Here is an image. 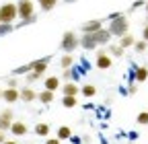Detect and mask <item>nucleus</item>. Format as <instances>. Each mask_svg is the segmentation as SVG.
<instances>
[{
	"mask_svg": "<svg viewBox=\"0 0 148 144\" xmlns=\"http://www.w3.org/2000/svg\"><path fill=\"white\" fill-rule=\"evenodd\" d=\"M130 21H127V16L121 12L117 19H113V21H109V25H107V31L111 33V37H123V35H127L130 31Z\"/></svg>",
	"mask_w": 148,
	"mask_h": 144,
	"instance_id": "f257e3e1",
	"label": "nucleus"
},
{
	"mask_svg": "<svg viewBox=\"0 0 148 144\" xmlns=\"http://www.w3.org/2000/svg\"><path fill=\"white\" fill-rule=\"evenodd\" d=\"M14 19H18V12H16V2H4L0 6V23H6L12 25Z\"/></svg>",
	"mask_w": 148,
	"mask_h": 144,
	"instance_id": "f03ea898",
	"label": "nucleus"
},
{
	"mask_svg": "<svg viewBox=\"0 0 148 144\" xmlns=\"http://www.w3.org/2000/svg\"><path fill=\"white\" fill-rule=\"evenodd\" d=\"M60 47H62L64 53H72L74 49L78 47V37H76V33H74V31H66V33L62 35Z\"/></svg>",
	"mask_w": 148,
	"mask_h": 144,
	"instance_id": "7ed1b4c3",
	"label": "nucleus"
},
{
	"mask_svg": "<svg viewBox=\"0 0 148 144\" xmlns=\"http://www.w3.org/2000/svg\"><path fill=\"white\" fill-rule=\"evenodd\" d=\"M16 12H18V16H21L23 21L29 19V16H35V4L31 0H18L16 2Z\"/></svg>",
	"mask_w": 148,
	"mask_h": 144,
	"instance_id": "20e7f679",
	"label": "nucleus"
},
{
	"mask_svg": "<svg viewBox=\"0 0 148 144\" xmlns=\"http://www.w3.org/2000/svg\"><path fill=\"white\" fill-rule=\"evenodd\" d=\"M111 64H113V60H111V56L107 53V47H99L97 58H95V66L99 70H107V68H111Z\"/></svg>",
	"mask_w": 148,
	"mask_h": 144,
	"instance_id": "39448f33",
	"label": "nucleus"
},
{
	"mask_svg": "<svg viewBox=\"0 0 148 144\" xmlns=\"http://www.w3.org/2000/svg\"><path fill=\"white\" fill-rule=\"evenodd\" d=\"M12 121H14V113H12L10 109L0 111V132H6V130H10Z\"/></svg>",
	"mask_w": 148,
	"mask_h": 144,
	"instance_id": "423d86ee",
	"label": "nucleus"
},
{
	"mask_svg": "<svg viewBox=\"0 0 148 144\" xmlns=\"http://www.w3.org/2000/svg\"><path fill=\"white\" fill-rule=\"evenodd\" d=\"M99 29H103V21H101V19H92V21H86V23L80 27V31H82V33H88V35L97 33Z\"/></svg>",
	"mask_w": 148,
	"mask_h": 144,
	"instance_id": "0eeeda50",
	"label": "nucleus"
},
{
	"mask_svg": "<svg viewBox=\"0 0 148 144\" xmlns=\"http://www.w3.org/2000/svg\"><path fill=\"white\" fill-rule=\"evenodd\" d=\"M78 47H82V49H95V47H99V45L95 43V37H92V35L82 33L80 37H78Z\"/></svg>",
	"mask_w": 148,
	"mask_h": 144,
	"instance_id": "6e6552de",
	"label": "nucleus"
},
{
	"mask_svg": "<svg viewBox=\"0 0 148 144\" xmlns=\"http://www.w3.org/2000/svg\"><path fill=\"white\" fill-rule=\"evenodd\" d=\"M92 37H95V43H97V45H109V41H111V33L103 27V29H99L97 33H92Z\"/></svg>",
	"mask_w": 148,
	"mask_h": 144,
	"instance_id": "1a4fd4ad",
	"label": "nucleus"
},
{
	"mask_svg": "<svg viewBox=\"0 0 148 144\" xmlns=\"http://www.w3.org/2000/svg\"><path fill=\"white\" fill-rule=\"evenodd\" d=\"M60 91H62V95H64V97H78L80 88L76 86V82H66V84H62V86H60Z\"/></svg>",
	"mask_w": 148,
	"mask_h": 144,
	"instance_id": "9d476101",
	"label": "nucleus"
},
{
	"mask_svg": "<svg viewBox=\"0 0 148 144\" xmlns=\"http://www.w3.org/2000/svg\"><path fill=\"white\" fill-rule=\"evenodd\" d=\"M148 80V68L146 66H134V82H146Z\"/></svg>",
	"mask_w": 148,
	"mask_h": 144,
	"instance_id": "9b49d317",
	"label": "nucleus"
},
{
	"mask_svg": "<svg viewBox=\"0 0 148 144\" xmlns=\"http://www.w3.org/2000/svg\"><path fill=\"white\" fill-rule=\"evenodd\" d=\"M49 60H51V58L47 56V58H41V60H35V62H31V66H33V72H37V74L41 76L43 72L47 70V64H49Z\"/></svg>",
	"mask_w": 148,
	"mask_h": 144,
	"instance_id": "f8f14e48",
	"label": "nucleus"
},
{
	"mask_svg": "<svg viewBox=\"0 0 148 144\" xmlns=\"http://www.w3.org/2000/svg\"><path fill=\"white\" fill-rule=\"evenodd\" d=\"M2 99L6 103H14V101L21 99V93H18L16 88H4V91H2Z\"/></svg>",
	"mask_w": 148,
	"mask_h": 144,
	"instance_id": "ddd939ff",
	"label": "nucleus"
},
{
	"mask_svg": "<svg viewBox=\"0 0 148 144\" xmlns=\"http://www.w3.org/2000/svg\"><path fill=\"white\" fill-rule=\"evenodd\" d=\"M10 132H12L14 136H25V134H27V123H25V121H12Z\"/></svg>",
	"mask_w": 148,
	"mask_h": 144,
	"instance_id": "4468645a",
	"label": "nucleus"
},
{
	"mask_svg": "<svg viewBox=\"0 0 148 144\" xmlns=\"http://www.w3.org/2000/svg\"><path fill=\"white\" fill-rule=\"evenodd\" d=\"M43 82H45V91H51V93H56V91H58V88L62 86L58 76H49V78H45Z\"/></svg>",
	"mask_w": 148,
	"mask_h": 144,
	"instance_id": "2eb2a0df",
	"label": "nucleus"
},
{
	"mask_svg": "<svg viewBox=\"0 0 148 144\" xmlns=\"http://www.w3.org/2000/svg\"><path fill=\"white\" fill-rule=\"evenodd\" d=\"M134 43H136L134 35H132V33H127V35H123V37L119 39V43H117V45H119L121 49H125V47H134Z\"/></svg>",
	"mask_w": 148,
	"mask_h": 144,
	"instance_id": "dca6fc26",
	"label": "nucleus"
},
{
	"mask_svg": "<svg viewBox=\"0 0 148 144\" xmlns=\"http://www.w3.org/2000/svg\"><path fill=\"white\" fill-rule=\"evenodd\" d=\"M56 138H58L60 142L62 140H70L72 138V130L68 128V125H60V128H58V136H56Z\"/></svg>",
	"mask_w": 148,
	"mask_h": 144,
	"instance_id": "f3484780",
	"label": "nucleus"
},
{
	"mask_svg": "<svg viewBox=\"0 0 148 144\" xmlns=\"http://www.w3.org/2000/svg\"><path fill=\"white\" fill-rule=\"evenodd\" d=\"M21 99H23L25 103H31V101L37 99V93L33 91V88H23V91H21Z\"/></svg>",
	"mask_w": 148,
	"mask_h": 144,
	"instance_id": "a211bd4d",
	"label": "nucleus"
},
{
	"mask_svg": "<svg viewBox=\"0 0 148 144\" xmlns=\"http://www.w3.org/2000/svg\"><path fill=\"white\" fill-rule=\"evenodd\" d=\"M60 66L64 70H70V66H74V56H72V53H64L62 60H60Z\"/></svg>",
	"mask_w": 148,
	"mask_h": 144,
	"instance_id": "6ab92c4d",
	"label": "nucleus"
},
{
	"mask_svg": "<svg viewBox=\"0 0 148 144\" xmlns=\"http://www.w3.org/2000/svg\"><path fill=\"white\" fill-rule=\"evenodd\" d=\"M37 99H39L43 105H49V103L53 101V93H51V91H45V88H43V91L37 95Z\"/></svg>",
	"mask_w": 148,
	"mask_h": 144,
	"instance_id": "aec40b11",
	"label": "nucleus"
},
{
	"mask_svg": "<svg viewBox=\"0 0 148 144\" xmlns=\"http://www.w3.org/2000/svg\"><path fill=\"white\" fill-rule=\"evenodd\" d=\"M37 2H39V8L41 10H53L56 8V4H58V0H37Z\"/></svg>",
	"mask_w": 148,
	"mask_h": 144,
	"instance_id": "412c9836",
	"label": "nucleus"
},
{
	"mask_svg": "<svg viewBox=\"0 0 148 144\" xmlns=\"http://www.w3.org/2000/svg\"><path fill=\"white\" fill-rule=\"evenodd\" d=\"M107 53H109L111 58H121V56H123V49H121L119 45H111V43H109V45H107Z\"/></svg>",
	"mask_w": 148,
	"mask_h": 144,
	"instance_id": "4be33fe9",
	"label": "nucleus"
},
{
	"mask_svg": "<svg viewBox=\"0 0 148 144\" xmlns=\"http://www.w3.org/2000/svg\"><path fill=\"white\" fill-rule=\"evenodd\" d=\"M80 95H82V97H95V95H97V88L92 86V84H84V86L80 88Z\"/></svg>",
	"mask_w": 148,
	"mask_h": 144,
	"instance_id": "5701e85b",
	"label": "nucleus"
},
{
	"mask_svg": "<svg viewBox=\"0 0 148 144\" xmlns=\"http://www.w3.org/2000/svg\"><path fill=\"white\" fill-rule=\"evenodd\" d=\"M35 134L37 136H47L49 134V125L47 123H37L35 125Z\"/></svg>",
	"mask_w": 148,
	"mask_h": 144,
	"instance_id": "b1692460",
	"label": "nucleus"
},
{
	"mask_svg": "<svg viewBox=\"0 0 148 144\" xmlns=\"http://www.w3.org/2000/svg\"><path fill=\"white\" fill-rule=\"evenodd\" d=\"M62 105L68 107V109H72V107L78 105V99H76V97H64V99H62Z\"/></svg>",
	"mask_w": 148,
	"mask_h": 144,
	"instance_id": "393cba45",
	"label": "nucleus"
},
{
	"mask_svg": "<svg viewBox=\"0 0 148 144\" xmlns=\"http://www.w3.org/2000/svg\"><path fill=\"white\" fill-rule=\"evenodd\" d=\"M134 49H136L138 53H144V51L148 49V43H146L144 39H140V41H136V43H134Z\"/></svg>",
	"mask_w": 148,
	"mask_h": 144,
	"instance_id": "a878e982",
	"label": "nucleus"
},
{
	"mask_svg": "<svg viewBox=\"0 0 148 144\" xmlns=\"http://www.w3.org/2000/svg\"><path fill=\"white\" fill-rule=\"evenodd\" d=\"M136 121H138L140 125H148V111H140L138 117H136Z\"/></svg>",
	"mask_w": 148,
	"mask_h": 144,
	"instance_id": "bb28decb",
	"label": "nucleus"
},
{
	"mask_svg": "<svg viewBox=\"0 0 148 144\" xmlns=\"http://www.w3.org/2000/svg\"><path fill=\"white\" fill-rule=\"evenodd\" d=\"M12 31V25H6V23H0V35H6Z\"/></svg>",
	"mask_w": 148,
	"mask_h": 144,
	"instance_id": "cd10ccee",
	"label": "nucleus"
},
{
	"mask_svg": "<svg viewBox=\"0 0 148 144\" xmlns=\"http://www.w3.org/2000/svg\"><path fill=\"white\" fill-rule=\"evenodd\" d=\"M23 72H33V66L31 64H25L21 68H16V74H23Z\"/></svg>",
	"mask_w": 148,
	"mask_h": 144,
	"instance_id": "c85d7f7f",
	"label": "nucleus"
},
{
	"mask_svg": "<svg viewBox=\"0 0 148 144\" xmlns=\"http://www.w3.org/2000/svg\"><path fill=\"white\" fill-rule=\"evenodd\" d=\"M146 6V0H136V2L132 4V10H136V8H144Z\"/></svg>",
	"mask_w": 148,
	"mask_h": 144,
	"instance_id": "c756f323",
	"label": "nucleus"
},
{
	"mask_svg": "<svg viewBox=\"0 0 148 144\" xmlns=\"http://www.w3.org/2000/svg\"><path fill=\"white\" fill-rule=\"evenodd\" d=\"M41 76L39 74H37V72H29V74H27V80H31V82H35V80H39Z\"/></svg>",
	"mask_w": 148,
	"mask_h": 144,
	"instance_id": "7c9ffc66",
	"label": "nucleus"
},
{
	"mask_svg": "<svg viewBox=\"0 0 148 144\" xmlns=\"http://www.w3.org/2000/svg\"><path fill=\"white\" fill-rule=\"evenodd\" d=\"M136 88H138V84H136V82L132 80V84L127 86V93H130V95H134V93H136Z\"/></svg>",
	"mask_w": 148,
	"mask_h": 144,
	"instance_id": "2f4dec72",
	"label": "nucleus"
},
{
	"mask_svg": "<svg viewBox=\"0 0 148 144\" xmlns=\"http://www.w3.org/2000/svg\"><path fill=\"white\" fill-rule=\"evenodd\" d=\"M142 39L148 43V25H144V29H142Z\"/></svg>",
	"mask_w": 148,
	"mask_h": 144,
	"instance_id": "473e14b6",
	"label": "nucleus"
},
{
	"mask_svg": "<svg viewBox=\"0 0 148 144\" xmlns=\"http://www.w3.org/2000/svg\"><path fill=\"white\" fill-rule=\"evenodd\" d=\"M6 88H16V80H14V78H10V80H8V86H6Z\"/></svg>",
	"mask_w": 148,
	"mask_h": 144,
	"instance_id": "72a5a7b5",
	"label": "nucleus"
},
{
	"mask_svg": "<svg viewBox=\"0 0 148 144\" xmlns=\"http://www.w3.org/2000/svg\"><path fill=\"white\" fill-rule=\"evenodd\" d=\"M119 14H121V12H111V14L107 16V19H109V21H113V19H117V16H119Z\"/></svg>",
	"mask_w": 148,
	"mask_h": 144,
	"instance_id": "f704fd0d",
	"label": "nucleus"
},
{
	"mask_svg": "<svg viewBox=\"0 0 148 144\" xmlns=\"http://www.w3.org/2000/svg\"><path fill=\"white\" fill-rule=\"evenodd\" d=\"M45 144H60V140H58V138H49Z\"/></svg>",
	"mask_w": 148,
	"mask_h": 144,
	"instance_id": "c9c22d12",
	"label": "nucleus"
},
{
	"mask_svg": "<svg viewBox=\"0 0 148 144\" xmlns=\"http://www.w3.org/2000/svg\"><path fill=\"white\" fill-rule=\"evenodd\" d=\"M64 78H72V70H64Z\"/></svg>",
	"mask_w": 148,
	"mask_h": 144,
	"instance_id": "e433bc0d",
	"label": "nucleus"
},
{
	"mask_svg": "<svg viewBox=\"0 0 148 144\" xmlns=\"http://www.w3.org/2000/svg\"><path fill=\"white\" fill-rule=\"evenodd\" d=\"M0 142L4 144V132H0Z\"/></svg>",
	"mask_w": 148,
	"mask_h": 144,
	"instance_id": "4c0bfd02",
	"label": "nucleus"
},
{
	"mask_svg": "<svg viewBox=\"0 0 148 144\" xmlns=\"http://www.w3.org/2000/svg\"><path fill=\"white\" fill-rule=\"evenodd\" d=\"M4 144H16L14 140H4Z\"/></svg>",
	"mask_w": 148,
	"mask_h": 144,
	"instance_id": "58836bf2",
	"label": "nucleus"
},
{
	"mask_svg": "<svg viewBox=\"0 0 148 144\" xmlns=\"http://www.w3.org/2000/svg\"><path fill=\"white\" fill-rule=\"evenodd\" d=\"M144 25H148V14H146V19H144Z\"/></svg>",
	"mask_w": 148,
	"mask_h": 144,
	"instance_id": "ea45409f",
	"label": "nucleus"
},
{
	"mask_svg": "<svg viewBox=\"0 0 148 144\" xmlns=\"http://www.w3.org/2000/svg\"><path fill=\"white\" fill-rule=\"evenodd\" d=\"M144 8H146V14H148V0H146V6H144Z\"/></svg>",
	"mask_w": 148,
	"mask_h": 144,
	"instance_id": "a19ab883",
	"label": "nucleus"
},
{
	"mask_svg": "<svg viewBox=\"0 0 148 144\" xmlns=\"http://www.w3.org/2000/svg\"><path fill=\"white\" fill-rule=\"evenodd\" d=\"M2 91H4V88H0V99H2Z\"/></svg>",
	"mask_w": 148,
	"mask_h": 144,
	"instance_id": "79ce46f5",
	"label": "nucleus"
},
{
	"mask_svg": "<svg viewBox=\"0 0 148 144\" xmlns=\"http://www.w3.org/2000/svg\"><path fill=\"white\" fill-rule=\"evenodd\" d=\"M64 2H76V0H64Z\"/></svg>",
	"mask_w": 148,
	"mask_h": 144,
	"instance_id": "37998d69",
	"label": "nucleus"
},
{
	"mask_svg": "<svg viewBox=\"0 0 148 144\" xmlns=\"http://www.w3.org/2000/svg\"><path fill=\"white\" fill-rule=\"evenodd\" d=\"M132 144H136V142H132Z\"/></svg>",
	"mask_w": 148,
	"mask_h": 144,
	"instance_id": "c03bdc74",
	"label": "nucleus"
}]
</instances>
